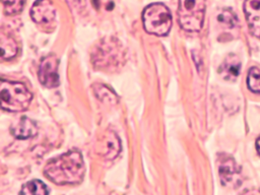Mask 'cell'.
Returning a JSON list of instances; mask_svg holds the SVG:
<instances>
[{"label":"cell","instance_id":"obj_1","mask_svg":"<svg viewBox=\"0 0 260 195\" xmlns=\"http://www.w3.org/2000/svg\"><path fill=\"white\" fill-rule=\"evenodd\" d=\"M84 173L83 157L75 149L50 159L44 168L45 176L57 185L78 184L82 181Z\"/></svg>","mask_w":260,"mask_h":195},{"label":"cell","instance_id":"obj_5","mask_svg":"<svg viewBox=\"0 0 260 195\" xmlns=\"http://www.w3.org/2000/svg\"><path fill=\"white\" fill-rule=\"evenodd\" d=\"M218 175L220 182L225 187L237 188L241 185V172L235 159L228 154L218 155Z\"/></svg>","mask_w":260,"mask_h":195},{"label":"cell","instance_id":"obj_4","mask_svg":"<svg viewBox=\"0 0 260 195\" xmlns=\"http://www.w3.org/2000/svg\"><path fill=\"white\" fill-rule=\"evenodd\" d=\"M205 0H179L178 18L181 27L190 32H198L203 25Z\"/></svg>","mask_w":260,"mask_h":195},{"label":"cell","instance_id":"obj_15","mask_svg":"<svg viewBox=\"0 0 260 195\" xmlns=\"http://www.w3.org/2000/svg\"><path fill=\"white\" fill-rule=\"evenodd\" d=\"M49 189L47 188V186L39 180H32L29 181L27 183H25L21 190H20V194H24V195H32V194H38V195H45V194H49Z\"/></svg>","mask_w":260,"mask_h":195},{"label":"cell","instance_id":"obj_3","mask_svg":"<svg viewBox=\"0 0 260 195\" xmlns=\"http://www.w3.org/2000/svg\"><path fill=\"white\" fill-rule=\"evenodd\" d=\"M142 22L146 32L164 37L171 30L172 15L166 5L152 3L144 8L142 12Z\"/></svg>","mask_w":260,"mask_h":195},{"label":"cell","instance_id":"obj_12","mask_svg":"<svg viewBox=\"0 0 260 195\" xmlns=\"http://www.w3.org/2000/svg\"><path fill=\"white\" fill-rule=\"evenodd\" d=\"M92 90L96 99H99L101 102L107 105H116L118 103V95L108 86L101 84V83H95L92 85Z\"/></svg>","mask_w":260,"mask_h":195},{"label":"cell","instance_id":"obj_7","mask_svg":"<svg viewBox=\"0 0 260 195\" xmlns=\"http://www.w3.org/2000/svg\"><path fill=\"white\" fill-rule=\"evenodd\" d=\"M118 45V42L114 40L102 42L96 49V55L94 58H96L98 62L94 64H98L99 67L118 65L119 59L122 57V48Z\"/></svg>","mask_w":260,"mask_h":195},{"label":"cell","instance_id":"obj_11","mask_svg":"<svg viewBox=\"0 0 260 195\" xmlns=\"http://www.w3.org/2000/svg\"><path fill=\"white\" fill-rule=\"evenodd\" d=\"M241 72V61L235 54H230L219 66L218 73L225 80H235Z\"/></svg>","mask_w":260,"mask_h":195},{"label":"cell","instance_id":"obj_19","mask_svg":"<svg viewBox=\"0 0 260 195\" xmlns=\"http://www.w3.org/2000/svg\"><path fill=\"white\" fill-rule=\"evenodd\" d=\"M256 148H257V151H258V153L260 155V137L256 141Z\"/></svg>","mask_w":260,"mask_h":195},{"label":"cell","instance_id":"obj_13","mask_svg":"<svg viewBox=\"0 0 260 195\" xmlns=\"http://www.w3.org/2000/svg\"><path fill=\"white\" fill-rule=\"evenodd\" d=\"M1 56L4 60H10L17 54V44L9 35L1 32Z\"/></svg>","mask_w":260,"mask_h":195},{"label":"cell","instance_id":"obj_17","mask_svg":"<svg viewBox=\"0 0 260 195\" xmlns=\"http://www.w3.org/2000/svg\"><path fill=\"white\" fill-rule=\"evenodd\" d=\"M247 84L252 92L260 93V70L257 67H252L247 76Z\"/></svg>","mask_w":260,"mask_h":195},{"label":"cell","instance_id":"obj_8","mask_svg":"<svg viewBox=\"0 0 260 195\" xmlns=\"http://www.w3.org/2000/svg\"><path fill=\"white\" fill-rule=\"evenodd\" d=\"M31 19L39 24H49L56 17V10L50 0H37L30 9Z\"/></svg>","mask_w":260,"mask_h":195},{"label":"cell","instance_id":"obj_14","mask_svg":"<svg viewBox=\"0 0 260 195\" xmlns=\"http://www.w3.org/2000/svg\"><path fill=\"white\" fill-rule=\"evenodd\" d=\"M120 140L114 132H110L106 138V151L104 155L108 159L115 158L120 152Z\"/></svg>","mask_w":260,"mask_h":195},{"label":"cell","instance_id":"obj_16","mask_svg":"<svg viewBox=\"0 0 260 195\" xmlns=\"http://www.w3.org/2000/svg\"><path fill=\"white\" fill-rule=\"evenodd\" d=\"M217 21L224 27L233 28L237 25L238 18L233 10L230 8H224L217 14Z\"/></svg>","mask_w":260,"mask_h":195},{"label":"cell","instance_id":"obj_10","mask_svg":"<svg viewBox=\"0 0 260 195\" xmlns=\"http://www.w3.org/2000/svg\"><path fill=\"white\" fill-rule=\"evenodd\" d=\"M11 133L18 139H27L37 135L36 123L27 117H21L11 125Z\"/></svg>","mask_w":260,"mask_h":195},{"label":"cell","instance_id":"obj_9","mask_svg":"<svg viewBox=\"0 0 260 195\" xmlns=\"http://www.w3.org/2000/svg\"><path fill=\"white\" fill-rule=\"evenodd\" d=\"M244 12L251 35L260 39V0H245Z\"/></svg>","mask_w":260,"mask_h":195},{"label":"cell","instance_id":"obj_18","mask_svg":"<svg viewBox=\"0 0 260 195\" xmlns=\"http://www.w3.org/2000/svg\"><path fill=\"white\" fill-rule=\"evenodd\" d=\"M2 3L4 12L7 15H15L21 12L24 5V0H2Z\"/></svg>","mask_w":260,"mask_h":195},{"label":"cell","instance_id":"obj_6","mask_svg":"<svg viewBox=\"0 0 260 195\" xmlns=\"http://www.w3.org/2000/svg\"><path fill=\"white\" fill-rule=\"evenodd\" d=\"M58 67L59 59L54 54H51L42 60L39 68V80L44 86L53 88L59 85Z\"/></svg>","mask_w":260,"mask_h":195},{"label":"cell","instance_id":"obj_2","mask_svg":"<svg viewBox=\"0 0 260 195\" xmlns=\"http://www.w3.org/2000/svg\"><path fill=\"white\" fill-rule=\"evenodd\" d=\"M0 98L3 110L9 112H21L29 106L32 94L24 84L2 79L0 85Z\"/></svg>","mask_w":260,"mask_h":195}]
</instances>
